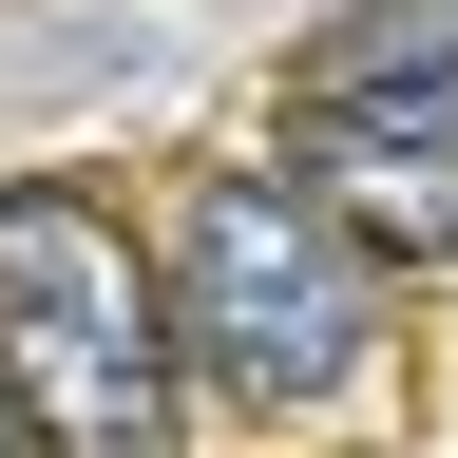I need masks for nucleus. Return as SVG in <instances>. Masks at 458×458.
I'll return each instance as SVG.
<instances>
[{"mask_svg": "<svg viewBox=\"0 0 458 458\" xmlns=\"http://www.w3.org/2000/svg\"><path fill=\"white\" fill-rule=\"evenodd\" d=\"M0 401L38 458H172V306L96 191H0Z\"/></svg>", "mask_w": 458, "mask_h": 458, "instance_id": "f257e3e1", "label": "nucleus"}, {"mask_svg": "<svg viewBox=\"0 0 458 458\" xmlns=\"http://www.w3.org/2000/svg\"><path fill=\"white\" fill-rule=\"evenodd\" d=\"M172 363H210L229 401H325L344 363H363V249L286 191V172H229V191H191V229H172Z\"/></svg>", "mask_w": 458, "mask_h": 458, "instance_id": "f03ea898", "label": "nucleus"}, {"mask_svg": "<svg viewBox=\"0 0 458 458\" xmlns=\"http://www.w3.org/2000/svg\"><path fill=\"white\" fill-rule=\"evenodd\" d=\"M286 172L363 210V249H458V0H363L286 77Z\"/></svg>", "mask_w": 458, "mask_h": 458, "instance_id": "7ed1b4c3", "label": "nucleus"}, {"mask_svg": "<svg viewBox=\"0 0 458 458\" xmlns=\"http://www.w3.org/2000/svg\"><path fill=\"white\" fill-rule=\"evenodd\" d=\"M0 458H38V439H20V401H0Z\"/></svg>", "mask_w": 458, "mask_h": 458, "instance_id": "20e7f679", "label": "nucleus"}]
</instances>
